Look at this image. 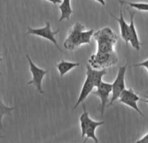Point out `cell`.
I'll return each instance as SVG.
<instances>
[{
	"label": "cell",
	"instance_id": "obj_1",
	"mask_svg": "<svg viewBox=\"0 0 148 143\" xmlns=\"http://www.w3.org/2000/svg\"><path fill=\"white\" fill-rule=\"evenodd\" d=\"M94 34V30H86V26L77 22L70 31L66 39L64 42V47L68 51H73L77 47L87 44H91V38Z\"/></svg>",
	"mask_w": 148,
	"mask_h": 143
},
{
	"label": "cell",
	"instance_id": "obj_2",
	"mask_svg": "<svg viewBox=\"0 0 148 143\" xmlns=\"http://www.w3.org/2000/svg\"><path fill=\"white\" fill-rule=\"evenodd\" d=\"M79 122H80V129H81V137L84 138L86 136L85 141H86L88 139H92L94 140V142L98 143L99 139L96 135V128L99 126H102L105 124L104 121H96L91 119L86 106L83 102V113L79 117Z\"/></svg>",
	"mask_w": 148,
	"mask_h": 143
},
{
	"label": "cell",
	"instance_id": "obj_3",
	"mask_svg": "<svg viewBox=\"0 0 148 143\" xmlns=\"http://www.w3.org/2000/svg\"><path fill=\"white\" fill-rule=\"evenodd\" d=\"M94 38L98 43V51L102 52H114V44L116 43V36L112 31L106 27L97 33H95Z\"/></svg>",
	"mask_w": 148,
	"mask_h": 143
},
{
	"label": "cell",
	"instance_id": "obj_4",
	"mask_svg": "<svg viewBox=\"0 0 148 143\" xmlns=\"http://www.w3.org/2000/svg\"><path fill=\"white\" fill-rule=\"evenodd\" d=\"M117 62L118 57L114 52H102L98 51L95 54L92 55L89 59V63L93 68H104L111 66L112 65L117 64Z\"/></svg>",
	"mask_w": 148,
	"mask_h": 143
},
{
	"label": "cell",
	"instance_id": "obj_5",
	"mask_svg": "<svg viewBox=\"0 0 148 143\" xmlns=\"http://www.w3.org/2000/svg\"><path fill=\"white\" fill-rule=\"evenodd\" d=\"M26 58L28 59L29 62V65H30V72L32 74V80H30L27 84L28 85H33L35 86L36 89L39 92V94H44V90L42 88V81L45 75L48 74L49 71L48 70H44L42 68H39L38 66H37L32 60V58H30L29 55H26Z\"/></svg>",
	"mask_w": 148,
	"mask_h": 143
},
{
	"label": "cell",
	"instance_id": "obj_6",
	"mask_svg": "<svg viewBox=\"0 0 148 143\" xmlns=\"http://www.w3.org/2000/svg\"><path fill=\"white\" fill-rule=\"evenodd\" d=\"M59 32V30H57L55 32L51 31V24L49 22L45 23V25L44 27L41 28H32L30 26L27 27V32L26 35H35V36H38L40 38H45L49 41H51V43H53V45L58 49L59 52H62L61 48L58 46L57 39L55 38V36Z\"/></svg>",
	"mask_w": 148,
	"mask_h": 143
},
{
	"label": "cell",
	"instance_id": "obj_7",
	"mask_svg": "<svg viewBox=\"0 0 148 143\" xmlns=\"http://www.w3.org/2000/svg\"><path fill=\"white\" fill-rule=\"evenodd\" d=\"M126 69L127 66L123 65L119 68L117 76L112 83V98L109 103V106H112V103L119 100L120 94H122V92L125 89V73H126Z\"/></svg>",
	"mask_w": 148,
	"mask_h": 143
},
{
	"label": "cell",
	"instance_id": "obj_8",
	"mask_svg": "<svg viewBox=\"0 0 148 143\" xmlns=\"http://www.w3.org/2000/svg\"><path fill=\"white\" fill-rule=\"evenodd\" d=\"M141 99L138 97V95L133 92L132 89H125L122 94H120L119 98V101L122 104H125L128 107H130L131 108H132L133 110H135L137 113H138L140 115L144 116L143 113L141 112V110L138 108V101L140 100Z\"/></svg>",
	"mask_w": 148,
	"mask_h": 143
},
{
	"label": "cell",
	"instance_id": "obj_9",
	"mask_svg": "<svg viewBox=\"0 0 148 143\" xmlns=\"http://www.w3.org/2000/svg\"><path fill=\"white\" fill-rule=\"evenodd\" d=\"M112 92V84L104 82L102 81L98 87L97 90L92 92V94L99 97L101 102V114H104V112L106 110V103L108 101L109 96Z\"/></svg>",
	"mask_w": 148,
	"mask_h": 143
},
{
	"label": "cell",
	"instance_id": "obj_10",
	"mask_svg": "<svg viewBox=\"0 0 148 143\" xmlns=\"http://www.w3.org/2000/svg\"><path fill=\"white\" fill-rule=\"evenodd\" d=\"M95 87L93 82L91 80V79L89 77H86V80H85V82L83 84V87L81 88V91H80V94H79V96L78 98V100L75 104V106H74L73 109H76L78 107L79 105L82 104L86 100V98L92 93L93 91V88Z\"/></svg>",
	"mask_w": 148,
	"mask_h": 143
},
{
	"label": "cell",
	"instance_id": "obj_11",
	"mask_svg": "<svg viewBox=\"0 0 148 143\" xmlns=\"http://www.w3.org/2000/svg\"><path fill=\"white\" fill-rule=\"evenodd\" d=\"M107 74V72L105 68L101 70H97L91 66V65H86V76L91 79V80L93 82L94 86L97 87L103 80V77Z\"/></svg>",
	"mask_w": 148,
	"mask_h": 143
},
{
	"label": "cell",
	"instance_id": "obj_12",
	"mask_svg": "<svg viewBox=\"0 0 148 143\" xmlns=\"http://www.w3.org/2000/svg\"><path fill=\"white\" fill-rule=\"evenodd\" d=\"M112 17L118 21L119 25V29H120V35L121 38H123V40L126 43H128L130 41V25L129 24H127V22L125 21L124 15H123V11H122V6L120 8V13H119V18H116L115 16H113L112 14H111Z\"/></svg>",
	"mask_w": 148,
	"mask_h": 143
},
{
	"label": "cell",
	"instance_id": "obj_13",
	"mask_svg": "<svg viewBox=\"0 0 148 143\" xmlns=\"http://www.w3.org/2000/svg\"><path fill=\"white\" fill-rule=\"evenodd\" d=\"M134 15H135V12H130L131 20H130V24H129V25H130V41H129V43L131 44L132 48H134L136 51H139L141 44L138 39V36L136 27L134 25Z\"/></svg>",
	"mask_w": 148,
	"mask_h": 143
},
{
	"label": "cell",
	"instance_id": "obj_14",
	"mask_svg": "<svg viewBox=\"0 0 148 143\" xmlns=\"http://www.w3.org/2000/svg\"><path fill=\"white\" fill-rule=\"evenodd\" d=\"M59 10L61 13L59 18V22L65 19H69L71 15L72 14L71 0H62V2L59 5Z\"/></svg>",
	"mask_w": 148,
	"mask_h": 143
},
{
	"label": "cell",
	"instance_id": "obj_15",
	"mask_svg": "<svg viewBox=\"0 0 148 143\" xmlns=\"http://www.w3.org/2000/svg\"><path fill=\"white\" fill-rule=\"evenodd\" d=\"M80 64L79 63H76V62H70V61H66L62 59L58 65H57V68L58 70V73L60 74V77H63L64 75H65L68 72H70L71 70H72L73 68H75L77 66H79Z\"/></svg>",
	"mask_w": 148,
	"mask_h": 143
},
{
	"label": "cell",
	"instance_id": "obj_16",
	"mask_svg": "<svg viewBox=\"0 0 148 143\" xmlns=\"http://www.w3.org/2000/svg\"><path fill=\"white\" fill-rule=\"evenodd\" d=\"M15 109V107H11L3 103V101L0 100V129L4 130L3 128V124H2V120L5 115H11L12 111Z\"/></svg>",
	"mask_w": 148,
	"mask_h": 143
},
{
	"label": "cell",
	"instance_id": "obj_17",
	"mask_svg": "<svg viewBox=\"0 0 148 143\" xmlns=\"http://www.w3.org/2000/svg\"><path fill=\"white\" fill-rule=\"evenodd\" d=\"M120 4H125L131 6L132 8H134L138 11L141 12H148V3H138V2H129L125 0H119Z\"/></svg>",
	"mask_w": 148,
	"mask_h": 143
},
{
	"label": "cell",
	"instance_id": "obj_18",
	"mask_svg": "<svg viewBox=\"0 0 148 143\" xmlns=\"http://www.w3.org/2000/svg\"><path fill=\"white\" fill-rule=\"evenodd\" d=\"M134 66L135 67H144L148 72V58L144 60V61H142V62H140V63H138V64L134 65Z\"/></svg>",
	"mask_w": 148,
	"mask_h": 143
},
{
	"label": "cell",
	"instance_id": "obj_19",
	"mask_svg": "<svg viewBox=\"0 0 148 143\" xmlns=\"http://www.w3.org/2000/svg\"><path fill=\"white\" fill-rule=\"evenodd\" d=\"M136 142H138V143H148V133H145L142 138H140L139 140H138Z\"/></svg>",
	"mask_w": 148,
	"mask_h": 143
},
{
	"label": "cell",
	"instance_id": "obj_20",
	"mask_svg": "<svg viewBox=\"0 0 148 143\" xmlns=\"http://www.w3.org/2000/svg\"><path fill=\"white\" fill-rule=\"evenodd\" d=\"M46 1L51 2V3H52L53 5H57V4H59V3H61V2H62L61 0H46Z\"/></svg>",
	"mask_w": 148,
	"mask_h": 143
},
{
	"label": "cell",
	"instance_id": "obj_21",
	"mask_svg": "<svg viewBox=\"0 0 148 143\" xmlns=\"http://www.w3.org/2000/svg\"><path fill=\"white\" fill-rule=\"evenodd\" d=\"M96 1L99 2V3L100 5H102L103 6H106V1H105V0H96Z\"/></svg>",
	"mask_w": 148,
	"mask_h": 143
},
{
	"label": "cell",
	"instance_id": "obj_22",
	"mask_svg": "<svg viewBox=\"0 0 148 143\" xmlns=\"http://www.w3.org/2000/svg\"><path fill=\"white\" fill-rule=\"evenodd\" d=\"M141 101L145 102V103H147V104H148V99H147V100H141Z\"/></svg>",
	"mask_w": 148,
	"mask_h": 143
},
{
	"label": "cell",
	"instance_id": "obj_23",
	"mask_svg": "<svg viewBox=\"0 0 148 143\" xmlns=\"http://www.w3.org/2000/svg\"><path fill=\"white\" fill-rule=\"evenodd\" d=\"M1 61H2V58H1V55H0V62H1ZM0 75L2 76V74L1 73H0Z\"/></svg>",
	"mask_w": 148,
	"mask_h": 143
},
{
	"label": "cell",
	"instance_id": "obj_24",
	"mask_svg": "<svg viewBox=\"0 0 148 143\" xmlns=\"http://www.w3.org/2000/svg\"><path fill=\"white\" fill-rule=\"evenodd\" d=\"M2 138H4V136H1V135H0V139H2Z\"/></svg>",
	"mask_w": 148,
	"mask_h": 143
}]
</instances>
